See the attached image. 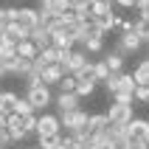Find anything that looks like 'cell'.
<instances>
[{
    "label": "cell",
    "instance_id": "obj_15",
    "mask_svg": "<svg viewBox=\"0 0 149 149\" xmlns=\"http://www.w3.org/2000/svg\"><path fill=\"white\" fill-rule=\"evenodd\" d=\"M96 79H93V76H82V79H76V96H79V99H84V96H93V93H96Z\"/></svg>",
    "mask_w": 149,
    "mask_h": 149
},
{
    "label": "cell",
    "instance_id": "obj_46",
    "mask_svg": "<svg viewBox=\"0 0 149 149\" xmlns=\"http://www.w3.org/2000/svg\"><path fill=\"white\" fill-rule=\"evenodd\" d=\"M141 20H146V23H149V14H141Z\"/></svg>",
    "mask_w": 149,
    "mask_h": 149
},
{
    "label": "cell",
    "instance_id": "obj_4",
    "mask_svg": "<svg viewBox=\"0 0 149 149\" xmlns=\"http://www.w3.org/2000/svg\"><path fill=\"white\" fill-rule=\"evenodd\" d=\"M127 141L130 143H146L149 141V118H132V121H130Z\"/></svg>",
    "mask_w": 149,
    "mask_h": 149
},
{
    "label": "cell",
    "instance_id": "obj_12",
    "mask_svg": "<svg viewBox=\"0 0 149 149\" xmlns=\"http://www.w3.org/2000/svg\"><path fill=\"white\" fill-rule=\"evenodd\" d=\"M65 76L68 73H65V68H62V65H48L45 70H42V84H48V87H51V84H59Z\"/></svg>",
    "mask_w": 149,
    "mask_h": 149
},
{
    "label": "cell",
    "instance_id": "obj_16",
    "mask_svg": "<svg viewBox=\"0 0 149 149\" xmlns=\"http://www.w3.org/2000/svg\"><path fill=\"white\" fill-rule=\"evenodd\" d=\"M17 96L14 90H0V113H6V116H11L14 113V107H17Z\"/></svg>",
    "mask_w": 149,
    "mask_h": 149
},
{
    "label": "cell",
    "instance_id": "obj_45",
    "mask_svg": "<svg viewBox=\"0 0 149 149\" xmlns=\"http://www.w3.org/2000/svg\"><path fill=\"white\" fill-rule=\"evenodd\" d=\"M6 76V65H3V59H0V79Z\"/></svg>",
    "mask_w": 149,
    "mask_h": 149
},
{
    "label": "cell",
    "instance_id": "obj_11",
    "mask_svg": "<svg viewBox=\"0 0 149 149\" xmlns=\"http://www.w3.org/2000/svg\"><path fill=\"white\" fill-rule=\"evenodd\" d=\"M6 132L11 135V141H23V138H28L23 130V116H17V113H11L8 116V127H6Z\"/></svg>",
    "mask_w": 149,
    "mask_h": 149
},
{
    "label": "cell",
    "instance_id": "obj_37",
    "mask_svg": "<svg viewBox=\"0 0 149 149\" xmlns=\"http://www.w3.org/2000/svg\"><path fill=\"white\" fill-rule=\"evenodd\" d=\"M104 87H107V90L116 96V90H118V73H110V79L104 82Z\"/></svg>",
    "mask_w": 149,
    "mask_h": 149
},
{
    "label": "cell",
    "instance_id": "obj_6",
    "mask_svg": "<svg viewBox=\"0 0 149 149\" xmlns=\"http://www.w3.org/2000/svg\"><path fill=\"white\" fill-rule=\"evenodd\" d=\"M40 11L51 17H62L68 11H73V6H70V0H40Z\"/></svg>",
    "mask_w": 149,
    "mask_h": 149
},
{
    "label": "cell",
    "instance_id": "obj_31",
    "mask_svg": "<svg viewBox=\"0 0 149 149\" xmlns=\"http://www.w3.org/2000/svg\"><path fill=\"white\" fill-rule=\"evenodd\" d=\"M56 87H59V93H76V76H70V73H68L65 79L56 84Z\"/></svg>",
    "mask_w": 149,
    "mask_h": 149
},
{
    "label": "cell",
    "instance_id": "obj_18",
    "mask_svg": "<svg viewBox=\"0 0 149 149\" xmlns=\"http://www.w3.org/2000/svg\"><path fill=\"white\" fill-rule=\"evenodd\" d=\"M37 54H40V48H37L31 40L17 42V56H20V59H28V62H34V59H37Z\"/></svg>",
    "mask_w": 149,
    "mask_h": 149
},
{
    "label": "cell",
    "instance_id": "obj_33",
    "mask_svg": "<svg viewBox=\"0 0 149 149\" xmlns=\"http://www.w3.org/2000/svg\"><path fill=\"white\" fill-rule=\"evenodd\" d=\"M132 31L138 34V37H146L149 34V23L146 20H138V23H132Z\"/></svg>",
    "mask_w": 149,
    "mask_h": 149
},
{
    "label": "cell",
    "instance_id": "obj_20",
    "mask_svg": "<svg viewBox=\"0 0 149 149\" xmlns=\"http://www.w3.org/2000/svg\"><path fill=\"white\" fill-rule=\"evenodd\" d=\"M132 79H135L138 87H149V59H143L141 65L132 70Z\"/></svg>",
    "mask_w": 149,
    "mask_h": 149
},
{
    "label": "cell",
    "instance_id": "obj_44",
    "mask_svg": "<svg viewBox=\"0 0 149 149\" xmlns=\"http://www.w3.org/2000/svg\"><path fill=\"white\" fill-rule=\"evenodd\" d=\"M84 3H90V0H70V6H73V8L76 6H84Z\"/></svg>",
    "mask_w": 149,
    "mask_h": 149
},
{
    "label": "cell",
    "instance_id": "obj_23",
    "mask_svg": "<svg viewBox=\"0 0 149 149\" xmlns=\"http://www.w3.org/2000/svg\"><path fill=\"white\" fill-rule=\"evenodd\" d=\"M87 6H90V14H93V20H96V17L113 11V0H90Z\"/></svg>",
    "mask_w": 149,
    "mask_h": 149
},
{
    "label": "cell",
    "instance_id": "obj_26",
    "mask_svg": "<svg viewBox=\"0 0 149 149\" xmlns=\"http://www.w3.org/2000/svg\"><path fill=\"white\" fill-rule=\"evenodd\" d=\"M93 79H96V82H107L110 79V68L104 65V59H99V62H93Z\"/></svg>",
    "mask_w": 149,
    "mask_h": 149
},
{
    "label": "cell",
    "instance_id": "obj_3",
    "mask_svg": "<svg viewBox=\"0 0 149 149\" xmlns=\"http://www.w3.org/2000/svg\"><path fill=\"white\" fill-rule=\"evenodd\" d=\"M37 135H62V121L54 113H40L37 116Z\"/></svg>",
    "mask_w": 149,
    "mask_h": 149
},
{
    "label": "cell",
    "instance_id": "obj_5",
    "mask_svg": "<svg viewBox=\"0 0 149 149\" xmlns=\"http://www.w3.org/2000/svg\"><path fill=\"white\" fill-rule=\"evenodd\" d=\"M107 118H110V124H130L132 121V104H118V101H113L107 110Z\"/></svg>",
    "mask_w": 149,
    "mask_h": 149
},
{
    "label": "cell",
    "instance_id": "obj_10",
    "mask_svg": "<svg viewBox=\"0 0 149 149\" xmlns=\"http://www.w3.org/2000/svg\"><path fill=\"white\" fill-rule=\"evenodd\" d=\"M87 130H90V138H93V135L107 132V130H110V118H107V113H93L90 121H87Z\"/></svg>",
    "mask_w": 149,
    "mask_h": 149
},
{
    "label": "cell",
    "instance_id": "obj_14",
    "mask_svg": "<svg viewBox=\"0 0 149 149\" xmlns=\"http://www.w3.org/2000/svg\"><path fill=\"white\" fill-rule=\"evenodd\" d=\"M51 45H54V48L56 51H73V37H70V34L68 31H56V34H51Z\"/></svg>",
    "mask_w": 149,
    "mask_h": 149
},
{
    "label": "cell",
    "instance_id": "obj_27",
    "mask_svg": "<svg viewBox=\"0 0 149 149\" xmlns=\"http://www.w3.org/2000/svg\"><path fill=\"white\" fill-rule=\"evenodd\" d=\"M59 143H62V135H40L37 149H59Z\"/></svg>",
    "mask_w": 149,
    "mask_h": 149
},
{
    "label": "cell",
    "instance_id": "obj_48",
    "mask_svg": "<svg viewBox=\"0 0 149 149\" xmlns=\"http://www.w3.org/2000/svg\"><path fill=\"white\" fill-rule=\"evenodd\" d=\"M127 149H130V146H127Z\"/></svg>",
    "mask_w": 149,
    "mask_h": 149
},
{
    "label": "cell",
    "instance_id": "obj_7",
    "mask_svg": "<svg viewBox=\"0 0 149 149\" xmlns=\"http://www.w3.org/2000/svg\"><path fill=\"white\" fill-rule=\"evenodd\" d=\"M141 45H143V42H141V37H138V34L130 28V31H124V34H121V40H118V48H116V51H121V54L127 56V54H135V51L141 48Z\"/></svg>",
    "mask_w": 149,
    "mask_h": 149
},
{
    "label": "cell",
    "instance_id": "obj_30",
    "mask_svg": "<svg viewBox=\"0 0 149 149\" xmlns=\"http://www.w3.org/2000/svg\"><path fill=\"white\" fill-rule=\"evenodd\" d=\"M40 59L45 62V65H59V56H56V48H54V45H51V48H42Z\"/></svg>",
    "mask_w": 149,
    "mask_h": 149
},
{
    "label": "cell",
    "instance_id": "obj_8",
    "mask_svg": "<svg viewBox=\"0 0 149 149\" xmlns=\"http://www.w3.org/2000/svg\"><path fill=\"white\" fill-rule=\"evenodd\" d=\"M17 23L23 25L25 31H34L37 25H42V20H40V8H20V14H17Z\"/></svg>",
    "mask_w": 149,
    "mask_h": 149
},
{
    "label": "cell",
    "instance_id": "obj_19",
    "mask_svg": "<svg viewBox=\"0 0 149 149\" xmlns=\"http://www.w3.org/2000/svg\"><path fill=\"white\" fill-rule=\"evenodd\" d=\"M84 51H87V54H101V51H104V34H101L96 25H93V37L87 40Z\"/></svg>",
    "mask_w": 149,
    "mask_h": 149
},
{
    "label": "cell",
    "instance_id": "obj_25",
    "mask_svg": "<svg viewBox=\"0 0 149 149\" xmlns=\"http://www.w3.org/2000/svg\"><path fill=\"white\" fill-rule=\"evenodd\" d=\"M116 20H118V17L113 14V11H110V14H101V17H96V20H93V25H96V28H99L101 34H107L110 28L116 25Z\"/></svg>",
    "mask_w": 149,
    "mask_h": 149
},
{
    "label": "cell",
    "instance_id": "obj_28",
    "mask_svg": "<svg viewBox=\"0 0 149 149\" xmlns=\"http://www.w3.org/2000/svg\"><path fill=\"white\" fill-rule=\"evenodd\" d=\"M73 17L79 20V23H84V25L93 23V14H90V6H87V3H84V6H76L73 8Z\"/></svg>",
    "mask_w": 149,
    "mask_h": 149
},
{
    "label": "cell",
    "instance_id": "obj_35",
    "mask_svg": "<svg viewBox=\"0 0 149 149\" xmlns=\"http://www.w3.org/2000/svg\"><path fill=\"white\" fill-rule=\"evenodd\" d=\"M113 101H118V104H135V96L132 93H116Z\"/></svg>",
    "mask_w": 149,
    "mask_h": 149
},
{
    "label": "cell",
    "instance_id": "obj_29",
    "mask_svg": "<svg viewBox=\"0 0 149 149\" xmlns=\"http://www.w3.org/2000/svg\"><path fill=\"white\" fill-rule=\"evenodd\" d=\"M14 113H17V116H37V110H34L31 107V101H28V99H17V107H14Z\"/></svg>",
    "mask_w": 149,
    "mask_h": 149
},
{
    "label": "cell",
    "instance_id": "obj_38",
    "mask_svg": "<svg viewBox=\"0 0 149 149\" xmlns=\"http://www.w3.org/2000/svg\"><path fill=\"white\" fill-rule=\"evenodd\" d=\"M59 149H76V138H73V135H62V143H59Z\"/></svg>",
    "mask_w": 149,
    "mask_h": 149
},
{
    "label": "cell",
    "instance_id": "obj_2",
    "mask_svg": "<svg viewBox=\"0 0 149 149\" xmlns=\"http://www.w3.org/2000/svg\"><path fill=\"white\" fill-rule=\"evenodd\" d=\"M59 121H62V130H65L68 135H73V132H79V130H87L90 116L79 107V110H73V113H59Z\"/></svg>",
    "mask_w": 149,
    "mask_h": 149
},
{
    "label": "cell",
    "instance_id": "obj_43",
    "mask_svg": "<svg viewBox=\"0 0 149 149\" xmlns=\"http://www.w3.org/2000/svg\"><path fill=\"white\" fill-rule=\"evenodd\" d=\"M6 127H8V116H6V113H0V132H3Z\"/></svg>",
    "mask_w": 149,
    "mask_h": 149
},
{
    "label": "cell",
    "instance_id": "obj_13",
    "mask_svg": "<svg viewBox=\"0 0 149 149\" xmlns=\"http://www.w3.org/2000/svg\"><path fill=\"white\" fill-rule=\"evenodd\" d=\"M104 65L110 68V73H124V54L121 51H107L104 54Z\"/></svg>",
    "mask_w": 149,
    "mask_h": 149
},
{
    "label": "cell",
    "instance_id": "obj_39",
    "mask_svg": "<svg viewBox=\"0 0 149 149\" xmlns=\"http://www.w3.org/2000/svg\"><path fill=\"white\" fill-rule=\"evenodd\" d=\"M76 149H96L93 138H82V141H76Z\"/></svg>",
    "mask_w": 149,
    "mask_h": 149
},
{
    "label": "cell",
    "instance_id": "obj_34",
    "mask_svg": "<svg viewBox=\"0 0 149 149\" xmlns=\"http://www.w3.org/2000/svg\"><path fill=\"white\" fill-rule=\"evenodd\" d=\"M11 25V17H8V8H0V34H6V28Z\"/></svg>",
    "mask_w": 149,
    "mask_h": 149
},
{
    "label": "cell",
    "instance_id": "obj_41",
    "mask_svg": "<svg viewBox=\"0 0 149 149\" xmlns=\"http://www.w3.org/2000/svg\"><path fill=\"white\" fill-rule=\"evenodd\" d=\"M135 8H138L141 14H149V0H138V3H135Z\"/></svg>",
    "mask_w": 149,
    "mask_h": 149
},
{
    "label": "cell",
    "instance_id": "obj_17",
    "mask_svg": "<svg viewBox=\"0 0 149 149\" xmlns=\"http://www.w3.org/2000/svg\"><path fill=\"white\" fill-rule=\"evenodd\" d=\"M31 42H34L40 51H42V48H51V31L45 28V25H37V28L31 31Z\"/></svg>",
    "mask_w": 149,
    "mask_h": 149
},
{
    "label": "cell",
    "instance_id": "obj_32",
    "mask_svg": "<svg viewBox=\"0 0 149 149\" xmlns=\"http://www.w3.org/2000/svg\"><path fill=\"white\" fill-rule=\"evenodd\" d=\"M37 116H40V113H37ZM37 116H25V118H23V130H25V135L37 132Z\"/></svg>",
    "mask_w": 149,
    "mask_h": 149
},
{
    "label": "cell",
    "instance_id": "obj_21",
    "mask_svg": "<svg viewBox=\"0 0 149 149\" xmlns=\"http://www.w3.org/2000/svg\"><path fill=\"white\" fill-rule=\"evenodd\" d=\"M17 56V42L8 40L6 34H0V59H14Z\"/></svg>",
    "mask_w": 149,
    "mask_h": 149
},
{
    "label": "cell",
    "instance_id": "obj_24",
    "mask_svg": "<svg viewBox=\"0 0 149 149\" xmlns=\"http://www.w3.org/2000/svg\"><path fill=\"white\" fill-rule=\"evenodd\" d=\"M135 79H132V73H118V90L116 93H132L135 96Z\"/></svg>",
    "mask_w": 149,
    "mask_h": 149
},
{
    "label": "cell",
    "instance_id": "obj_42",
    "mask_svg": "<svg viewBox=\"0 0 149 149\" xmlns=\"http://www.w3.org/2000/svg\"><path fill=\"white\" fill-rule=\"evenodd\" d=\"M135 3L138 0H116V6H121V8H135Z\"/></svg>",
    "mask_w": 149,
    "mask_h": 149
},
{
    "label": "cell",
    "instance_id": "obj_1",
    "mask_svg": "<svg viewBox=\"0 0 149 149\" xmlns=\"http://www.w3.org/2000/svg\"><path fill=\"white\" fill-rule=\"evenodd\" d=\"M25 99L31 101V107L37 110V113H45V107L54 104V96H51V87H48V84H34V87H28Z\"/></svg>",
    "mask_w": 149,
    "mask_h": 149
},
{
    "label": "cell",
    "instance_id": "obj_22",
    "mask_svg": "<svg viewBox=\"0 0 149 149\" xmlns=\"http://www.w3.org/2000/svg\"><path fill=\"white\" fill-rule=\"evenodd\" d=\"M6 37H8V40H14V42H25V40H31V31H25L20 23H11L6 28Z\"/></svg>",
    "mask_w": 149,
    "mask_h": 149
},
{
    "label": "cell",
    "instance_id": "obj_49",
    "mask_svg": "<svg viewBox=\"0 0 149 149\" xmlns=\"http://www.w3.org/2000/svg\"><path fill=\"white\" fill-rule=\"evenodd\" d=\"M0 149H3V146H0Z\"/></svg>",
    "mask_w": 149,
    "mask_h": 149
},
{
    "label": "cell",
    "instance_id": "obj_9",
    "mask_svg": "<svg viewBox=\"0 0 149 149\" xmlns=\"http://www.w3.org/2000/svg\"><path fill=\"white\" fill-rule=\"evenodd\" d=\"M54 104H56L59 113H73V110H79V96L76 93H59L54 99Z\"/></svg>",
    "mask_w": 149,
    "mask_h": 149
},
{
    "label": "cell",
    "instance_id": "obj_40",
    "mask_svg": "<svg viewBox=\"0 0 149 149\" xmlns=\"http://www.w3.org/2000/svg\"><path fill=\"white\" fill-rule=\"evenodd\" d=\"M11 143H14V141H11V135H8L6 130H3V132H0V146L6 149V146H11Z\"/></svg>",
    "mask_w": 149,
    "mask_h": 149
},
{
    "label": "cell",
    "instance_id": "obj_36",
    "mask_svg": "<svg viewBox=\"0 0 149 149\" xmlns=\"http://www.w3.org/2000/svg\"><path fill=\"white\" fill-rule=\"evenodd\" d=\"M135 101L149 104V87H135Z\"/></svg>",
    "mask_w": 149,
    "mask_h": 149
},
{
    "label": "cell",
    "instance_id": "obj_47",
    "mask_svg": "<svg viewBox=\"0 0 149 149\" xmlns=\"http://www.w3.org/2000/svg\"><path fill=\"white\" fill-rule=\"evenodd\" d=\"M25 149H37V146H25Z\"/></svg>",
    "mask_w": 149,
    "mask_h": 149
}]
</instances>
